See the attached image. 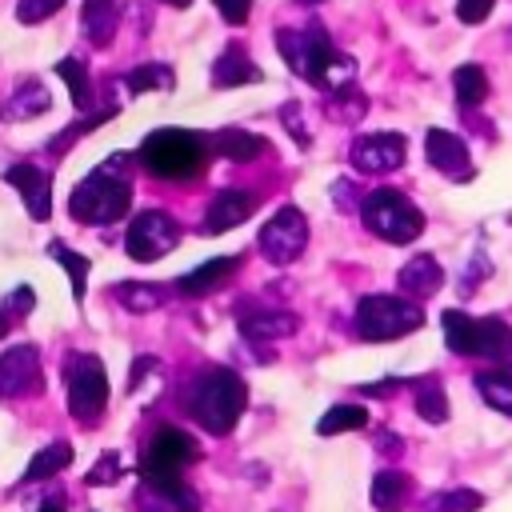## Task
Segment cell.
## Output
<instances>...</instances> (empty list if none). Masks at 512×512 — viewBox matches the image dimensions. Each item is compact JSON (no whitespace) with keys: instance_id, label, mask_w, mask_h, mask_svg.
<instances>
[{"instance_id":"6da1fadb","label":"cell","mask_w":512,"mask_h":512,"mask_svg":"<svg viewBox=\"0 0 512 512\" xmlns=\"http://www.w3.org/2000/svg\"><path fill=\"white\" fill-rule=\"evenodd\" d=\"M132 156L128 152H112L96 172H88L72 196H68V212L84 224H116L124 220L128 204H132V176H128Z\"/></svg>"},{"instance_id":"7a4b0ae2","label":"cell","mask_w":512,"mask_h":512,"mask_svg":"<svg viewBox=\"0 0 512 512\" xmlns=\"http://www.w3.org/2000/svg\"><path fill=\"white\" fill-rule=\"evenodd\" d=\"M276 48L288 60V68L296 76H304L308 84H316V88H332L336 92V88L352 84V76H356V64L332 48V40H328V32L320 24H308L304 32L280 28L276 32Z\"/></svg>"},{"instance_id":"3957f363","label":"cell","mask_w":512,"mask_h":512,"mask_svg":"<svg viewBox=\"0 0 512 512\" xmlns=\"http://www.w3.org/2000/svg\"><path fill=\"white\" fill-rule=\"evenodd\" d=\"M248 404V388L232 368H204L184 396V408L200 420V428H208L212 436H224L236 428L240 412Z\"/></svg>"},{"instance_id":"277c9868","label":"cell","mask_w":512,"mask_h":512,"mask_svg":"<svg viewBox=\"0 0 512 512\" xmlns=\"http://www.w3.org/2000/svg\"><path fill=\"white\" fill-rule=\"evenodd\" d=\"M136 160L160 180H192L208 164V144L200 132L188 128H156L140 140Z\"/></svg>"},{"instance_id":"5b68a950","label":"cell","mask_w":512,"mask_h":512,"mask_svg":"<svg viewBox=\"0 0 512 512\" xmlns=\"http://www.w3.org/2000/svg\"><path fill=\"white\" fill-rule=\"evenodd\" d=\"M360 216H364V224H368L380 240H388V244H412V240L424 232V212H420L404 192H396V188H376V192H368L364 204H360Z\"/></svg>"},{"instance_id":"8992f818","label":"cell","mask_w":512,"mask_h":512,"mask_svg":"<svg viewBox=\"0 0 512 512\" xmlns=\"http://www.w3.org/2000/svg\"><path fill=\"white\" fill-rule=\"evenodd\" d=\"M424 324L420 304L404 296H364L356 304V332L364 340H396Z\"/></svg>"},{"instance_id":"52a82bcc","label":"cell","mask_w":512,"mask_h":512,"mask_svg":"<svg viewBox=\"0 0 512 512\" xmlns=\"http://www.w3.org/2000/svg\"><path fill=\"white\" fill-rule=\"evenodd\" d=\"M200 456V444L180 428H160L148 436L140 452V480L148 484H176L180 472Z\"/></svg>"},{"instance_id":"ba28073f","label":"cell","mask_w":512,"mask_h":512,"mask_svg":"<svg viewBox=\"0 0 512 512\" xmlns=\"http://www.w3.org/2000/svg\"><path fill=\"white\" fill-rule=\"evenodd\" d=\"M68 380V408L80 424H92L108 404V372L92 352H76L64 368Z\"/></svg>"},{"instance_id":"9c48e42d","label":"cell","mask_w":512,"mask_h":512,"mask_svg":"<svg viewBox=\"0 0 512 512\" xmlns=\"http://www.w3.org/2000/svg\"><path fill=\"white\" fill-rule=\"evenodd\" d=\"M180 244V224L160 212V208H148V212H136L124 228V252L140 264H152L160 256H168L172 248Z\"/></svg>"},{"instance_id":"30bf717a","label":"cell","mask_w":512,"mask_h":512,"mask_svg":"<svg viewBox=\"0 0 512 512\" xmlns=\"http://www.w3.org/2000/svg\"><path fill=\"white\" fill-rule=\"evenodd\" d=\"M304 244H308V220H304V212L292 208V204H284V208L260 228V252H264L272 264L296 260V256L304 252Z\"/></svg>"},{"instance_id":"8fae6325","label":"cell","mask_w":512,"mask_h":512,"mask_svg":"<svg viewBox=\"0 0 512 512\" xmlns=\"http://www.w3.org/2000/svg\"><path fill=\"white\" fill-rule=\"evenodd\" d=\"M44 388L40 376V356L32 344H16L0 356V400H20V396H36Z\"/></svg>"},{"instance_id":"7c38bea8","label":"cell","mask_w":512,"mask_h":512,"mask_svg":"<svg viewBox=\"0 0 512 512\" xmlns=\"http://www.w3.org/2000/svg\"><path fill=\"white\" fill-rule=\"evenodd\" d=\"M404 136L400 132H368L352 144V164L356 172H392L404 164Z\"/></svg>"},{"instance_id":"4fadbf2b","label":"cell","mask_w":512,"mask_h":512,"mask_svg":"<svg viewBox=\"0 0 512 512\" xmlns=\"http://www.w3.org/2000/svg\"><path fill=\"white\" fill-rule=\"evenodd\" d=\"M4 180L12 188H20L24 208L32 212V220H48L52 216V172H44L36 164H12L4 172Z\"/></svg>"},{"instance_id":"5bb4252c","label":"cell","mask_w":512,"mask_h":512,"mask_svg":"<svg viewBox=\"0 0 512 512\" xmlns=\"http://www.w3.org/2000/svg\"><path fill=\"white\" fill-rule=\"evenodd\" d=\"M256 200H260V196H252V192H244V188H220V192L212 196L208 212H204V232L216 236V232H228V228L244 224V220L256 212Z\"/></svg>"},{"instance_id":"9a60e30c","label":"cell","mask_w":512,"mask_h":512,"mask_svg":"<svg viewBox=\"0 0 512 512\" xmlns=\"http://www.w3.org/2000/svg\"><path fill=\"white\" fill-rule=\"evenodd\" d=\"M424 156H428V164H432L436 172H444V176H452V180H464V176H468V148H464V140H460L456 132L432 128V132L424 136Z\"/></svg>"},{"instance_id":"2e32d148","label":"cell","mask_w":512,"mask_h":512,"mask_svg":"<svg viewBox=\"0 0 512 512\" xmlns=\"http://www.w3.org/2000/svg\"><path fill=\"white\" fill-rule=\"evenodd\" d=\"M236 268H240V256H212V260H204L200 268L184 272V276L176 280V288H180L184 296H208V292L220 288Z\"/></svg>"},{"instance_id":"e0dca14e","label":"cell","mask_w":512,"mask_h":512,"mask_svg":"<svg viewBox=\"0 0 512 512\" xmlns=\"http://www.w3.org/2000/svg\"><path fill=\"white\" fill-rule=\"evenodd\" d=\"M256 80H260V68L248 60L240 44H228L212 64V88H236V84H256Z\"/></svg>"},{"instance_id":"ac0fdd59","label":"cell","mask_w":512,"mask_h":512,"mask_svg":"<svg viewBox=\"0 0 512 512\" xmlns=\"http://www.w3.org/2000/svg\"><path fill=\"white\" fill-rule=\"evenodd\" d=\"M472 356H488V360L512 364V328H508L500 316H480V320H476Z\"/></svg>"},{"instance_id":"d6986e66","label":"cell","mask_w":512,"mask_h":512,"mask_svg":"<svg viewBox=\"0 0 512 512\" xmlns=\"http://www.w3.org/2000/svg\"><path fill=\"white\" fill-rule=\"evenodd\" d=\"M80 24H84V36L96 48H108L112 36H116V28H120V4L116 0H84Z\"/></svg>"},{"instance_id":"ffe728a7","label":"cell","mask_w":512,"mask_h":512,"mask_svg":"<svg viewBox=\"0 0 512 512\" xmlns=\"http://www.w3.org/2000/svg\"><path fill=\"white\" fill-rule=\"evenodd\" d=\"M52 108V96L40 80H24L4 104H0V120H32V116H44Z\"/></svg>"},{"instance_id":"44dd1931","label":"cell","mask_w":512,"mask_h":512,"mask_svg":"<svg viewBox=\"0 0 512 512\" xmlns=\"http://www.w3.org/2000/svg\"><path fill=\"white\" fill-rule=\"evenodd\" d=\"M240 332L248 340H280V336L296 332V316L280 312V308H256V312L240 316Z\"/></svg>"},{"instance_id":"7402d4cb","label":"cell","mask_w":512,"mask_h":512,"mask_svg":"<svg viewBox=\"0 0 512 512\" xmlns=\"http://www.w3.org/2000/svg\"><path fill=\"white\" fill-rule=\"evenodd\" d=\"M396 284H400V292L424 300V296H432V292L444 284V272H440V264H436L432 256H412V260L400 268Z\"/></svg>"},{"instance_id":"603a6c76","label":"cell","mask_w":512,"mask_h":512,"mask_svg":"<svg viewBox=\"0 0 512 512\" xmlns=\"http://www.w3.org/2000/svg\"><path fill=\"white\" fill-rule=\"evenodd\" d=\"M72 464V444L68 440H52L48 448H40L36 456H32V464L24 468V476H20V484H40V480H52L56 472H64Z\"/></svg>"},{"instance_id":"cb8c5ba5","label":"cell","mask_w":512,"mask_h":512,"mask_svg":"<svg viewBox=\"0 0 512 512\" xmlns=\"http://www.w3.org/2000/svg\"><path fill=\"white\" fill-rule=\"evenodd\" d=\"M48 252H52V260L68 272V280H72V300L76 304H84V296H88V272H92V260L88 256H80V252H72L68 244H60V240H52L48 244Z\"/></svg>"},{"instance_id":"d4e9b609","label":"cell","mask_w":512,"mask_h":512,"mask_svg":"<svg viewBox=\"0 0 512 512\" xmlns=\"http://www.w3.org/2000/svg\"><path fill=\"white\" fill-rule=\"evenodd\" d=\"M112 296L120 308L128 312H156L164 304V288L160 284H140V280H128V284H112Z\"/></svg>"},{"instance_id":"484cf974","label":"cell","mask_w":512,"mask_h":512,"mask_svg":"<svg viewBox=\"0 0 512 512\" xmlns=\"http://www.w3.org/2000/svg\"><path fill=\"white\" fill-rule=\"evenodd\" d=\"M452 88H456L460 108H480L488 100V76H484L480 64H460L456 76H452Z\"/></svg>"},{"instance_id":"4316f807","label":"cell","mask_w":512,"mask_h":512,"mask_svg":"<svg viewBox=\"0 0 512 512\" xmlns=\"http://www.w3.org/2000/svg\"><path fill=\"white\" fill-rule=\"evenodd\" d=\"M408 500V476L404 472H376L372 480V504L380 512H400Z\"/></svg>"},{"instance_id":"83f0119b","label":"cell","mask_w":512,"mask_h":512,"mask_svg":"<svg viewBox=\"0 0 512 512\" xmlns=\"http://www.w3.org/2000/svg\"><path fill=\"white\" fill-rule=\"evenodd\" d=\"M440 320H444V340H448V348L460 352V356H472V344H476V316H468V312H460V308H448Z\"/></svg>"},{"instance_id":"f1b7e54d","label":"cell","mask_w":512,"mask_h":512,"mask_svg":"<svg viewBox=\"0 0 512 512\" xmlns=\"http://www.w3.org/2000/svg\"><path fill=\"white\" fill-rule=\"evenodd\" d=\"M476 388H480V396H484L488 408L512 416V372H504V368L480 372V376H476Z\"/></svg>"},{"instance_id":"f546056e","label":"cell","mask_w":512,"mask_h":512,"mask_svg":"<svg viewBox=\"0 0 512 512\" xmlns=\"http://www.w3.org/2000/svg\"><path fill=\"white\" fill-rule=\"evenodd\" d=\"M216 148H220L228 160L244 164V160H256V156L264 152V140H260L256 132H244V128H224V132L216 136Z\"/></svg>"},{"instance_id":"4dcf8cb0","label":"cell","mask_w":512,"mask_h":512,"mask_svg":"<svg viewBox=\"0 0 512 512\" xmlns=\"http://www.w3.org/2000/svg\"><path fill=\"white\" fill-rule=\"evenodd\" d=\"M364 424H368V408H360V404H336V408H328L316 420V432L320 436H336V432H356Z\"/></svg>"},{"instance_id":"1f68e13d","label":"cell","mask_w":512,"mask_h":512,"mask_svg":"<svg viewBox=\"0 0 512 512\" xmlns=\"http://www.w3.org/2000/svg\"><path fill=\"white\" fill-rule=\"evenodd\" d=\"M56 76L68 84V92H72V104L76 108H88L92 100V80H88V68H84V60H76V56H64L60 64H56Z\"/></svg>"},{"instance_id":"d6a6232c","label":"cell","mask_w":512,"mask_h":512,"mask_svg":"<svg viewBox=\"0 0 512 512\" xmlns=\"http://www.w3.org/2000/svg\"><path fill=\"white\" fill-rule=\"evenodd\" d=\"M124 84H128V96H140V92H152V88H164L168 92L176 84V76H172L168 64H140V68H132L124 76Z\"/></svg>"},{"instance_id":"836d02e7","label":"cell","mask_w":512,"mask_h":512,"mask_svg":"<svg viewBox=\"0 0 512 512\" xmlns=\"http://www.w3.org/2000/svg\"><path fill=\"white\" fill-rule=\"evenodd\" d=\"M480 504H484V496L472 488H444V492L428 496L424 512H476Z\"/></svg>"},{"instance_id":"e575fe53","label":"cell","mask_w":512,"mask_h":512,"mask_svg":"<svg viewBox=\"0 0 512 512\" xmlns=\"http://www.w3.org/2000/svg\"><path fill=\"white\" fill-rule=\"evenodd\" d=\"M112 116H116V108H100V112H88L84 120H76L72 128H64V132H60L56 140H48V152H52V156L68 152V148H72V144H76L80 136H88V132H92L96 124H104V120H112Z\"/></svg>"},{"instance_id":"d590c367","label":"cell","mask_w":512,"mask_h":512,"mask_svg":"<svg viewBox=\"0 0 512 512\" xmlns=\"http://www.w3.org/2000/svg\"><path fill=\"white\" fill-rule=\"evenodd\" d=\"M416 412H420L428 424H444V420H448V396H444V388H436V384L416 388Z\"/></svg>"},{"instance_id":"8d00e7d4","label":"cell","mask_w":512,"mask_h":512,"mask_svg":"<svg viewBox=\"0 0 512 512\" xmlns=\"http://www.w3.org/2000/svg\"><path fill=\"white\" fill-rule=\"evenodd\" d=\"M364 96L352 88V84H344V88H336V104H332V116H340V120H356V116H364Z\"/></svg>"},{"instance_id":"74e56055","label":"cell","mask_w":512,"mask_h":512,"mask_svg":"<svg viewBox=\"0 0 512 512\" xmlns=\"http://www.w3.org/2000/svg\"><path fill=\"white\" fill-rule=\"evenodd\" d=\"M60 4H64V0H20V4H16V20H20V24H40V20L56 16Z\"/></svg>"},{"instance_id":"f35d334b","label":"cell","mask_w":512,"mask_h":512,"mask_svg":"<svg viewBox=\"0 0 512 512\" xmlns=\"http://www.w3.org/2000/svg\"><path fill=\"white\" fill-rule=\"evenodd\" d=\"M120 472H124V464H120V452H104L96 464H92V472H88V484L96 488V484H116L120 480Z\"/></svg>"},{"instance_id":"ab89813d","label":"cell","mask_w":512,"mask_h":512,"mask_svg":"<svg viewBox=\"0 0 512 512\" xmlns=\"http://www.w3.org/2000/svg\"><path fill=\"white\" fill-rule=\"evenodd\" d=\"M212 4L224 16V24H232V28L248 24V16H252V0H212Z\"/></svg>"},{"instance_id":"60d3db41","label":"cell","mask_w":512,"mask_h":512,"mask_svg":"<svg viewBox=\"0 0 512 512\" xmlns=\"http://www.w3.org/2000/svg\"><path fill=\"white\" fill-rule=\"evenodd\" d=\"M492 4H496V0H456V16H460L464 24H480V20H488Z\"/></svg>"},{"instance_id":"b9f144b4","label":"cell","mask_w":512,"mask_h":512,"mask_svg":"<svg viewBox=\"0 0 512 512\" xmlns=\"http://www.w3.org/2000/svg\"><path fill=\"white\" fill-rule=\"evenodd\" d=\"M280 120L288 124V132L296 136V144L308 148V132H304V124H300V104H296V100H288V104L280 108Z\"/></svg>"},{"instance_id":"7bdbcfd3","label":"cell","mask_w":512,"mask_h":512,"mask_svg":"<svg viewBox=\"0 0 512 512\" xmlns=\"http://www.w3.org/2000/svg\"><path fill=\"white\" fill-rule=\"evenodd\" d=\"M32 308H36V292H32L28 284H16L12 296H8V312H12V316H28Z\"/></svg>"},{"instance_id":"ee69618b","label":"cell","mask_w":512,"mask_h":512,"mask_svg":"<svg viewBox=\"0 0 512 512\" xmlns=\"http://www.w3.org/2000/svg\"><path fill=\"white\" fill-rule=\"evenodd\" d=\"M36 512H68V504H64V496H48V500H44Z\"/></svg>"},{"instance_id":"f6af8a7d","label":"cell","mask_w":512,"mask_h":512,"mask_svg":"<svg viewBox=\"0 0 512 512\" xmlns=\"http://www.w3.org/2000/svg\"><path fill=\"white\" fill-rule=\"evenodd\" d=\"M8 328H12L8 324V312H0V336H8Z\"/></svg>"},{"instance_id":"bcb514c9","label":"cell","mask_w":512,"mask_h":512,"mask_svg":"<svg viewBox=\"0 0 512 512\" xmlns=\"http://www.w3.org/2000/svg\"><path fill=\"white\" fill-rule=\"evenodd\" d=\"M160 4H172V8H188L192 0H160Z\"/></svg>"},{"instance_id":"7dc6e473","label":"cell","mask_w":512,"mask_h":512,"mask_svg":"<svg viewBox=\"0 0 512 512\" xmlns=\"http://www.w3.org/2000/svg\"><path fill=\"white\" fill-rule=\"evenodd\" d=\"M300 4H320V0H300Z\"/></svg>"}]
</instances>
